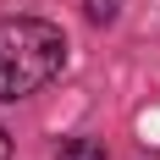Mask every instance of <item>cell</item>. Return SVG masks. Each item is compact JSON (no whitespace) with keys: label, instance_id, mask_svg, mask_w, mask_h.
Instances as JSON below:
<instances>
[{"label":"cell","instance_id":"1","mask_svg":"<svg viewBox=\"0 0 160 160\" xmlns=\"http://www.w3.org/2000/svg\"><path fill=\"white\" fill-rule=\"evenodd\" d=\"M66 66V33L44 17H6L0 22V99H28Z\"/></svg>","mask_w":160,"mask_h":160},{"label":"cell","instance_id":"2","mask_svg":"<svg viewBox=\"0 0 160 160\" xmlns=\"http://www.w3.org/2000/svg\"><path fill=\"white\" fill-rule=\"evenodd\" d=\"M55 160H105V149H99L94 138H72V144H61Z\"/></svg>","mask_w":160,"mask_h":160},{"label":"cell","instance_id":"3","mask_svg":"<svg viewBox=\"0 0 160 160\" xmlns=\"http://www.w3.org/2000/svg\"><path fill=\"white\" fill-rule=\"evenodd\" d=\"M83 11H88V22H99V28H105V22H116V17H122V0H83Z\"/></svg>","mask_w":160,"mask_h":160},{"label":"cell","instance_id":"4","mask_svg":"<svg viewBox=\"0 0 160 160\" xmlns=\"http://www.w3.org/2000/svg\"><path fill=\"white\" fill-rule=\"evenodd\" d=\"M0 160H11V138H6V132H0Z\"/></svg>","mask_w":160,"mask_h":160}]
</instances>
